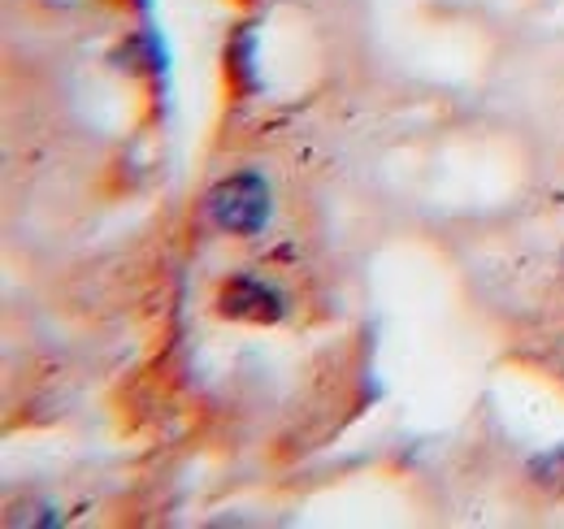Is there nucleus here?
<instances>
[{
  "label": "nucleus",
  "mask_w": 564,
  "mask_h": 529,
  "mask_svg": "<svg viewBox=\"0 0 564 529\" xmlns=\"http://www.w3.org/2000/svg\"><path fill=\"white\" fill-rule=\"evenodd\" d=\"M217 313L230 317V322L274 326L282 313H286V304H282L279 291L270 282H261V278H230L217 291Z\"/></svg>",
  "instance_id": "nucleus-2"
},
{
  "label": "nucleus",
  "mask_w": 564,
  "mask_h": 529,
  "mask_svg": "<svg viewBox=\"0 0 564 529\" xmlns=\"http://www.w3.org/2000/svg\"><path fill=\"white\" fill-rule=\"evenodd\" d=\"M270 208H274L270 204V183L261 174H248V170L221 179L205 196V213H209L213 226L226 230V235H239V239L261 235L265 222H270Z\"/></svg>",
  "instance_id": "nucleus-1"
},
{
  "label": "nucleus",
  "mask_w": 564,
  "mask_h": 529,
  "mask_svg": "<svg viewBox=\"0 0 564 529\" xmlns=\"http://www.w3.org/2000/svg\"><path fill=\"white\" fill-rule=\"evenodd\" d=\"M530 477L534 486H543L547 495H564V447H552L543 456L530 461Z\"/></svg>",
  "instance_id": "nucleus-3"
}]
</instances>
